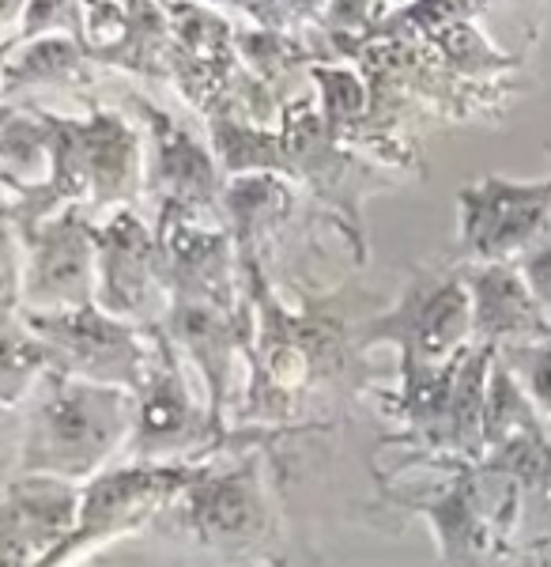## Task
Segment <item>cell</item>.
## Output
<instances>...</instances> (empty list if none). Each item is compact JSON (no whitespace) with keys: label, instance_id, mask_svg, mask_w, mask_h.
<instances>
[{"label":"cell","instance_id":"obj_17","mask_svg":"<svg viewBox=\"0 0 551 567\" xmlns=\"http://www.w3.org/2000/svg\"><path fill=\"white\" fill-rule=\"evenodd\" d=\"M95 87V61L80 39L50 34L4 50V103H20L31 91H64L72 99H87Z\"/></svg>","mask_w":551,"mask_h":567},{"label":"cell","instance_id":"obj_16","mask_svg":"<svg viewBox=\"0 0 551 567\" xmlns=\"http://www.w3.org/2000/svg\"><path fill=\"white\" fill-rule=\"evenodd\" d=\"M299 216V186L288 175H242L227 182L223 227L238 246V261L269 269V254ZM272 272V269H269Z\"/></svg>","mask_w":551,"mask_h":567},{"label":"cell","instance_id":"obj_23","mask_svg":"<svg viewBox=\"0 0 551 567\" xmlns=\"http://www.w3.org/2000/svg\"><path fill=\"white\" fill-rule=\"evenodd\" d=\"M393 12V0H329L318 31L336 39H366Z\"/></svg>","mask_w":551,"mask_h":567},{"label":"cell","instance_id":"obj_19","mask_svg":"<svg viewBox=\"0 0 551 567\" xmlns=\"http://www.w3.org/2000/svg\"><path fill=\"white\" fill-rule=\"evenodd\" d=\"M205 125H208V141H212V152L227 178L288 175V152H283L280 130L253 125V122H246V117L227 114V110L208 114Z\"/></svg>","mask_w":551,"mask_h":567},{"label":"cell","instance_id":"obj_3","mask_svg":"<svg viewBox=\"0 0 551 567\" xmlns=\"http://www.w3.org/2000/svg\"><path fill=\"white\" fill-rule=\"evenodd\" d=\"M20 446L12 473H50L87 484L122 462L133 435V390L80 374L45 371L20 409Z\"/></svg>","mask_w":551,"mask_h":567},{"label":"cell","instance_id":"obj_5","mask_svg":"<svg viewBox=\"0 0 551 567\" xmlns=\"http://www.w3.org/2000/svg\"><path fill=\"white\" fill-rule=\"evenodd\" d=\"M152 368L144 386L133 393L136 416L122 462L144 465H193L238 446H280L272 435L253 427H223L208 401L193 393L186 360L174 349L163 326H152Z\"/></svg>","mask_w":551,"mask_h":567},{"label":"cell","instance_id":"obj_27","mask_svg":"<svg viewBox=\"0 0 551 567\" xmlns=\"http://www.w3.org/2000/svg\"><path fill=\"white\" fill-rule=\"evenodd\" d=\"M468 4H472V12H476V16H484V12H488V8L495 4V0H468ZM521 4H529V0H521Z\"/></svg>","mask_w":551,"mask_h":567},{"label":"cell","instance_id":"obj_1","mask_svg":"<svg viewBox=\"0 0 551 567\" xmlns=\"http://www.w3.org/2000/svg\"><path fill=\"white\" fill-rule=\"evenodd\" d=\"M253 307V341L246 360V390L238 393L231 427H253L283 443L288 435L325 432L360 398H374L378 368L360 341L347 307L355 284L340 291H302L283 303L264 265H242Z\"/></svg>","mask_w":551,"mask_h":567},{"label":"cell","instance_id":"obj_26","mask_svg":"<svg viewBox=\"0 0 551 567\" xmlns=\"http://www.w3.org/2000/svg\"><path fill=\"white\" fill-rule=\"evenodd\" d=\"M23 16H27V0H4V31H8L4 42L15 39V31H20Z\"/></svg>","mask_w":551,"mask_h":567},{"label":"cell","instance_id":"obj_14","mask_svg":"<svg viewBox=\"0 0 551 567\" xmlns=\"http://www.w3.org/2000/svg\"><path fill=\"white\" fill-rule=\"evenodd\" d=\"M84 484L50 473H8L0 503V556L4 567H42L76 534Z\"/></svg>","mask_w":551,"mask_h":567},{"label":"cell","instance_id":"obj_6","mask_svg":"<svg viewBox=\"0 0 551 567\" xmlns=\"http://www.w3.org/2000/svg\"><path fill=\"white\" fill-rule=\"evenodd\" d=\"M360 341L366 352L397 349V371L443 368L472 349V291L461 254L412 265L397 303L360 322Z\"/></svg>","mask_w":551,"mask_h":567},{"label":"cell","instance_id":"obj_11","mask_svg":"<svg viewBox=\"0 0 551 567\" xmlns=\"http://www.w3.org/2000/svg\"><path fill=\"white\" fill-rule=\"evenodd\" d=\"M15 239H20V265H23L20 315H58V310H76L95 303V288H98L95 216L84 205L61 208L58 216L42 219L31 231H15Z\"/></svg>","mask_w":551,"mask_h":567},{"label":"cell","instance_id":"obj_18","mask_svg":"<svg viewBox=\"0 0 551 567\" xmlns=\"http://www.w3.org/2000/svg\"><path fill=\"white\" fill-rule=\"evenodd\" d=\"M0 155H4V194L50 186V178H53V125H50L45 106L4 103Z\"/></svg>","mask_w":551,"mask_h":567},{"label":"cell","instance_id":"obj_24","mask_svg":"<svg viewBox=\"0 0 551 567\" xmlns=\"http://www.w3.org/2000/svg\"><path fill=\"white\" fill-rule=\"evenodd\" d=\"M513 265H518L521 277L529 280V288L537 291V299L548 307V315H551V224L540 231V239L532 243Z\"/></svg>","mask_w":551,"mask_h":567},{"label":"cell","instance_id":"obj_12","mask_svg":"<svg viewBox=\"0 0 551 567\" xmlns=\"http://www.w3.org/2000/svg\"><path fill=\"white\" fill-rule=\"evenodd\" d=\"M95 303L133 326H159L170 310V288L155 224L141 216V208H114L95 219Z\"/></svg>","mask_w":551,"mask_h":567},{"label":"cell","instance_id":"obj_28","mask_svg":"<svg viewBox=\"0 0 551 567\" xmlns=\"http://www.w3.org/2000/svg\"><path fill=\"white\" fill-rule=\"evenodd\" d=\"M397 4H404V0H393V8H397Z\"/></svg>","mask_w":551,"mask_h":567},{"label":"cell","instance_id":"obj_15","mask_svg":"<svg viewBox=\"0 0 551 567\" xmlns=\"http://www.w3.org/2000/svg\"><path fill=\"white\" fill-rule=\"evenodd\" d=\"M472 291V341L510 349L551 337V315L513 261H465Z\"/></svg>","mask_w":551,"mask_h":567},{"label":"cell","instance_id":"obj_20","mask_svg":"<svg viewBox=\"0 0 551 567\" xmlns=\"http://www.w3.org/2000/svg\"><path fill=\"white\" fill-rule=\"evenodd\" d=\"M45 371H53V355L45 341L23 322V315H4V368H0V398L4 409H15L27 401V393L39 386Z\"/></svg>","mask_w":551,"mask_h":567},{"label":"cell","instance_id":"obj_4","mask_svg":"<svg viewBox=\"0 0 551 567\" xmlns=\"http://www.w3.org/2000/svg\"><path fill=\"white\" fill-rule=\"evenodd\" d=\"M438 481L393 488L378 484L385 507L404 515H424L438 542L443 567H502L518 553L521 526V488L507 465L480 462H446L424 465Z\"/></svg>","mask_w":551,"mask_h":567},{"label":"cell","instance_id":"obj_7","mask_svg":"<svg viewBox=\"0 0 551 567\" xmlns=\"http://www.w3.org/2000/svg\"><path fill=\"white\" fill-rule=\"evenodd\" d=\"M193 465H144L117 462L84 484V507H80L76 534L64 542L42 567H72L84 556L110 548L117 542H133L144 534L163 511L186 488Z\"/></svg>","mask_w":551,"mask_h":567},{"label":"cell","instance_id":"obj_25","mask_svg":"<svg viewBox=\"0 0 551 567\" xmlns=\"http://www.w3.org/2000/svg\"><path fill=\"white\" fill-rule=\"evenodd\" d=\"M502 567H551V548H518Z\"/></svg>","mask_w":551,"mask_h":567},{"label":"cell","instance_id":"obj_2","mask_svg":"<svg viewBox=\"0 0 551 567\" xmlns=\"http://www.w3.org/2000/svg\"><path fill=\"white\" fill-rule=\"evenodd\" d=\"M269 451L238 446L197 462L178 499L136 534L163 553L155 567H288Z\"/></svg>","mask_w":551,"mask_h":567},{"label":"cell","instance_id":"obj_22","mask_svg":"<svg viewBox=\"0 0 551 567\" xmlns=\"http://www.w3.org/2000/svg\"><path fill=\"white\" fill-rule=\"evenodd\" d=\"M499 360L513 371V379L521 382V390L529 393L532 405L540 409V416L551 424V337L499 349Z\"/></svg>","mask_w":551,"mask_h":567},{"label":"cell","instance_id":"obj_13","mask_svg":"<svg viewBox=\"0 0 551 567\" xmlns=\"http://www.w3.org/2000/svg\"><path fill=\"white\" fill-rule=\"evenodd\" d=\"M551 224V175L476 178L457 194V254L465 261H518Z\"/></svg>","mask_w":551,"mask_h":567},{"label":"cell","instance_id":"obj_8","mask_svg":"<svg viewBox=\"0 0 551 567\" xmlns=\"http://www.w3.org/2000/svg\"><path fill=\"white\" fill-rule=\"evenodd\" d=\"M159 326L167 329L181 360L197 371L212 416L231 427L238 382L253 341L250 296H170V310Z\"/></svg>","mask_w":551,"mask_h":567},{"label":"cell","instance_id":"obj_21","mask_svg":"<svg viewBox=\"0 0 551 567\" xmlns=\"http://www.w3.org/2000/svg\"><path fill=\"white\" fill-rule=\"evenodd\" d=\"M87 31V4L84 0H27V16L15 31L12 42H4V50H15L23 42L50 39V34H69V39L84 42Z\"/></svg>","mask_w":551,"mask_h":567},{"label":"cell","instance_id":"obj_10","mask_svg":"<svg viewBox=\"0 0 551 567\" xmlns=\"http://www.w3.org/2000/svg\"><path fill=\"white\" fill-rule=\"evenodd\" d=\"M23 322L45 341L53 371L80 374L103 386L141 390L152 368V329L110 315L98 303L58 310V315H23Z\"/></svg>","mask_w":551,"mask_h":567},{"label":"cell","instance_id":"obj_9","mask_svg":"<svg viewBox=\"0 0 551 567\" xmlns=\"http://www.w3.org/2000/svg\"><path fill=\"white\" fill-rule=\"evenodd\" d=\"M148 141V197L155 216H186L205 224H223L227 178L219 167L212 141H200L189 125L167 114L144 95L128 99Z\"/></svg>","mask_w":551,"mask_h":567}]
</instances>
